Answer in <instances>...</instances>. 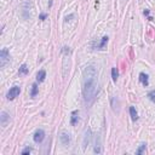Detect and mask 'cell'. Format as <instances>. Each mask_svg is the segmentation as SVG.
Here are the masks:
<instances>
[{"mask_svg": "<svg viewBox=\"0 0 155 155\" xmlns=\"http://www.w3.org/2000/svg\"><path fill=\"white\" fill-rule=\"evenodd\" d=\"M90 141H91V131L87 130L85 133V137H84V149L86 148V146H89Z\"/></svg>", "mask_w": 155, "mask_h": 155, "instance_id": "8", "label": "cell"}, {"mask_svg": "<svg viewBox=\"0 0 155 155\" xmlns=\"http://www.w3.org/2000/svg\"><path fill=\"white\" fill-rule=\"evenodd\" d=\"M9 61H10V53H9V51H7V49H3L1 52H0V67L4 68Z\"/></svg>", "mask_w": 155, "mask_h": 155, "instance_id": "2", "label": "cell"}, {"mask_svg": "<svg viewBox=\"0 0 155 155\" xmlns=\"http://www.w3.org/2000/svg\"><path fill=\"white\" fill-rule=\"evenodd\" d=\"M146 146H147V144H146V143H143V144H141V147H139V148L137 149V152H136V153H137L138 155H141V154H143V153H144V150H146Z\"/></svg>", "mask_w": 155, "mask_h": 155, "instance_id": "16", "label": "cell"}, {"mask_svg": "<svg viewBox=\"0 0 155 155\" xmlns=\"http://www.w3.org/2000/svg\"><path fill=\"white\" fill-rule=\"evenodd\" d=\"M59 139H61V143L63 144V146H68V144L70 143V135L68 132H61V135H59Z\"/></svg>", "mask_w": 155, "mask_h": 155, "instance_id": "5", "label": "cell"}, {"mask_svg": "<svg viewBox=\"0 0 155 155\" xmlns=\"http://www.w3.org/2000/svg\"><path fill=\"white\" fill-rule=\"evenodd\" d=\"M38 95V85L37 84H33L32 86V92H30V96L32 97H35Z\"/></svg>", "mask_w": 155, "mask_h": 155, "instance_id": "15", "label": "cell"}, {"mask_svg": "<svg viewBox=\"0 0 155 155\" xmlns=\"http://www.w3.org/2000/svg\"><path fill=\"white\" fill-rule=\"evenodd\" d=\"M7 121H10V115L6 112H1V114H0V124H1V126L3 127L6 126Z\"/></svg>", "mask_w": 155, "mask_h": 155, "instance_id": "6", "label": "cell"}, {"mask_svg": "<svg viewBox=\"0 0 155 155\" xmlns=\"http://www.w3.org/2000/svg\"><path fill=\"white\" fill-rule=\"evenodd\" d=\"M34 142L35 143H41L44 141V138H45V132H44V130H41V128H39V130H37L35 131V133H34Z\"/></svg>", "mask_w": 155, "mask_h": 155, "instance_id": "4", "label": "cell"}, {"mask_svg": "<svg viewBox=\"0 0 155 155\" xmlns=\"http://www.w3.org/2000/svg\"><path fill=\"white\" fill-rule=\"evenodd\" d=\"M118 76H119L118 69L114 67V68H112V78H113V81H116V80H118Z\"/></svg>", "mask_w": 155, "mask_h": 155, "instance_id": "14", "label": "cell"}, {"mask_svg": "<svg viewBox=\"0 0 155 155\" xmlns=\"http://www.w3.org/2000/svg\"><path fill=\"white\" fill-rule=\"evenodd\" d=\"M19 94H21V87H19V86H13V87H11V89H10V91L7 92L6 97H7L9 101H12V100H15V98H16Z\"/></svg>", "mask_w": 155, "mask_h": 155, "instance_id": "3", "label": "cell"}, {"mask_svg": "<svg viewBox=\"0 0 155 155\" xmlns=\"http://www.w3.org/2000/svg\"><path fill=\"white\" fill-rule=\"evenodd\" d=\"M45 18H46V15H45V13L40 15V19H45Z\"/></svg>", "mask_w": 155, "mask_h": 155, "instance_id": "19", "label": "cell"}, {"mask_svg": "<svg viewBox=\"0 0 155 155\" xmlns=\"http://www.w3.org/2000/svg\"><path fill=\"white\" fill-rule=\"evenodd\" d=\"M130 115H131L133 121H136L138 119V114H137V110H136L135 107H130Z\"/></svg>", "mask_w": 155, "mask_h": 155, "instance_id": "10", "label": "cell"}, {"mask_svg": "<svg viewBox=\"0 0 155 155\" xmlns=\"http://www.w3.org/2000/svg\"><path fill=\"white\" fill-rule=\"evenodd\" d=\"M78 115H79V112H78V110H74L73 113H71V125H75V124H76V120H78V119H79V118H78Z\"/></svg>", "mask_w": 155, "mask_h": 155, "instance_id": "12", "label": "cell"}, {"mask_svg": "<svg viewBox=\"0 0 155 155\" xmlns=\"http://www.w3.org/2000/svg\"><path fill=\"white\" fill-rule=\"evenodd\" d=\"M28 67H27V64H22L19 67V70H18V73H19V75H25L28 73Z\"/></svg>", "mask_w": 155, "mask_h": 155, "instance_id": "11", "label": "cell"}, {"mask_svg": "<svg viewBox=\"0 0 155 155\" xmlns=\"http://www.w3.org/2000/svg\"><path fill=\"white\" fill-rule=\"evenodd\" d=\"M30 152H32V148H30V147H27V148H24L23 150H22V154H23V155H24V154H29Z\"/></svg>", "mask_w": 155, "mask_h": 155, "instance_id": "18", "label": "cell"}, {"mask_svg": "<svg viewBox=\"0 0 155 155\" xmlns=\"http://www.w3.org/2000/svg\"><path fill=\"white\" fill-rule=\"evenodd\" d=\"M46 78V71L45 70H39V73L37 75V81L38 82H43Z\"/></svg>", "mask_w": 155, "mask_h": 155, "instance_id": "9", "label": "cell"}, {"mask_svg": "<svg viewBox=\"0 0 155 155\" xmlns=\"http://www.w3.org/2000/svg\"><path fill=\"white\" fill-rule=\"evenodd\" d=\"M108 39H109L108 37H103V39H102V41H101V44L98 45L97 47L100 49V50H103V49H104V46H106V44L108 43Z\"/></svg>", "mask_w": 155, "mask_h": 155, "instance_id": "13", "label": "cell"}, {"mask_svg": "<svg viewBox=\"0 0 155 155\" xmlns=\"http://www.w3.org/2000/svg\"><path fill=\"white\" fill-rule=\"evenodd\" d=\"M98 73L94 64L87 65L82 73V95L86 102H92L98 95Z\"/></svg>", "mask_w": 155, "mask_h": 155, "instance_id": "1", "label": "cell"}, {"mask_svg": "<svg viewBox=\"0 0 155 155\" xmlns=\"http://www.w3.org/2000/svg\"><path fill=\"white\" fill-rule=\"evenodd\" d=\"M148 97H149V100H150L152 102L155 103V90H153V91L149 92V94H148Z\"/></svg>", "mask_w": 155, "mask_h": 155, "instance_id": "17", "label": "cell"}, {"mask_svg": "<svg viewBox=\"0 0 155 155\" xmlns=\"http://www.w3.org/2000/svg\"><path fill=\"white\" fill-rule=\"evenodd\" d=\"M148 78L149 76L146 73H141V74H139V81H141L144 86H148L149 85V79H148Z\"/></svg>", "mask_w": 155, "mask_h": 155, "instance_id": "7", "label": "cell"}]
</instances>
